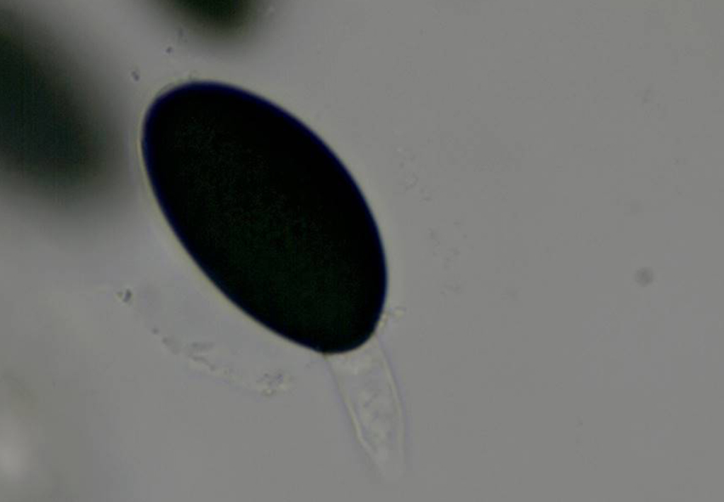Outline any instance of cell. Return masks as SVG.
<instances>
[{"instance_id":"6da1fadb","label":"cell","mask_w":724,"mask_h":502,"mask_svg":"<svg viewBox=\"0 0 724 502\" xmlns=\"http://www.w3.org/2000/svg\"><path fill=\"white\" fill-rule=\"evenodd\" d=\"M326 188L318 135L222 132L180 165L178 240L234 264H266Z\"/></svg>"}]
</instances>
